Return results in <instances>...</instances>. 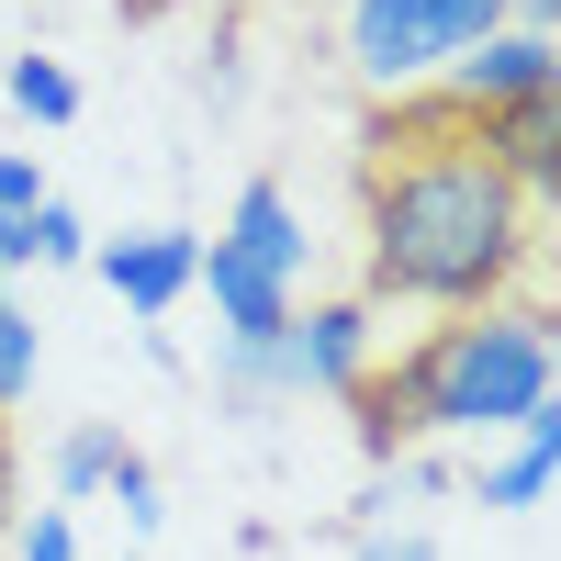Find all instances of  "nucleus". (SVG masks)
Listing matches in <instances>:
<instances>
[{
  "label": "nucleus",
  "mask_w": 561,
  "mask_h": 561,
  "mask_svg": "<svg viewBox=\"0 0 561 561\" xmlns=\"http://www.w3.org/2000/svg\"><path fill=\"white\" fill-rule=\"evenodd\" d=\"M90 270L113 280V304L124 314H169V304H192V270H203V237L192 225H135V237H90Z\"/></svg>",
  "instance_id": "nucleus-6"
},
{
  "label": "nucleus",
  "mask_w": 561,
  "mask_h": 561,
  "mask_svg": "<svg viewBox=\"0 0 561 561\" xmlns=\"http://www.w3.org/2000/svg\"><path fill=\"white\" fill-rule=\"evenodd\" d=\"M539 237H550V203L483 158L472 113H449L438 90L370 113V147H359V280H370L359 304L370 314L517 304V280L539 270Z\"/></svg>",
  "instance_id": "nucleus-1"
},
{
  "label": "nucleus",
  "mask_w": 561,
  "mask_h": 561,
  "mask_svg": "<svg viewBox=\"0 0 561 561\" xmlns=\"http://www.w3.org/2000/svg\"><path fill=\"white\" fill-rule=\"evenodd\" d=\"M0 528H12V427H0Z\"/></svg>",
  "instance_id": "nucleus-22"
},
{
  "label": "nucleus",
  "mask_w": 561,
  "mask_h": 561,
  "mask_svg": "<svg viewBox=\"0 0 561 561\" xmlns=\"http://www.w3.org/2000/svg\"><path fill=\"white\" fill-rule=\"evenodd\" d=\"M393 370L415 393V438H517L561 415V359H550L539 304L438 314L415 348H393Z\"/></svg>",
  "instance_id": "nucleus-2"
},
{
  "label": "nucleus",
  "mask_w": 561,
  "mask_h": 561,
  "mask_svg": "<svg viewBox=\"0 0 561 561\" xmlns=\"http://www.w3.org/2000/svg\"><path fill=\"white\" fill-rule=\"evenodd\" d=\"M359 561H438L427 528H359Z\"/></svg>",
  "instance_id": "nucleus-20"
},
{
  "label": "nucleus",
  "mask_w": 561,
  "mask_h": 561,
  "mask_svg": "<svg viewBox=\"0 0 561 561\" xmlns=\"http://www.w3.org/2000/svg\"><path fill=\"white\" fill-rule=\"evenodd\" d=\"M34 370H45V337H34V314L0 293V415H12L23 393H34Z\"/></svg>",
  "instance_id": "nucleus-15"
},
{
  "label": "nucleus",
  "mask_w": 561,
  "mask_h": 561,
  "mask_svg": "<svg viewBox=\"0 0 561 561\" xmlns=\"http://www.w3.org/2000/svg\"><path fill=\"white\" fill-rule=\"evenodd\" d=\"M12 550L23 561H79V517L68 505H34V517H12Z\"/></svg>",
  "instance_id": "nucleus-18"
},
{
  "label": "nucleus",
  "mask_w": 561,
  "mask_h": 561,
  "mask_svg": "<svg viewBox=\"0 0 561 561\" xmlns=\"http://www.w3.org/2000/svg\"><path fill=\"white\" fill-rule=\"evenodd\" d=\"M550 460H561V415H550V427H517L505 449L472 460V505H483V517H528V505L550 494Z\"/></svg>",
  "instance_id": "nucleus-9"
},
{
  "label": "nucleus",
  "mask_w": 561,
  "mask_h": 561,
  "mask_svg": "<svg viewBox=\"0 0 561 561\" xmlns=\"http://www.w3.org/2000/svg\"><path fill=\"white\" fill-rule=\"evenodd\" d=\"M124 12H135V23H158V12H169V0H124Z\"/></svg>",
  "instance_id": "nucleus-23"
},
{
  "label": "nucleus",
  "mask_w": 561,
  "mask_h": 561,
  "mask_svg": "<svg viewBox=\"0 0 561 561\" xmlns=\"http://www.w3.org/2000/svg\"><path fill=\"white\" fill-rule=\"evenodd\" d=\"M113 460H124V427H68L57 438V505H102V483H113Z\"/></svg>",
  "instance_id": "nucleus-14"
},
{
  "label": "nucleus",
  "mask_w": 561,
  "mask_h": 561,
  "mask_svg": "<svg viewBox=\"0 0 561 561\" xmlns=\"http://www.w3.org/2000/svg\"><path fill=\"white\" fill-rule=\"evenodd\" d=\"M214 404L237 415V427H259L270 404H293V382H280V348H225V359H214Z\"/></svg>",
  "instance_id": "nucleus-13"
},
{
  "label": "nucleus",
  "mask_w": 561,
  "mask_h": 561,
  "mask_svg": "<svg viewBox=\"0 0 561 561\" xmlns=\"http://www.w3.org/2000/svg\"><path fill=\"white\" fill-rule=\"evenodd\" d=\"M438 102L472 113V124H483V113H517V102H561V34H528V23L483 34L472 57L438 79Z\"/></svg>",
  "instance_id": "nucleus-5"
},
{
  "label": "nucleus",
  "mask_w": 561,
  "mask_h": 561,
  "mask_svg": "<svg viewBox=\"0 0 561 561\" xmlns=\"http://www.w3.org/2000/svg\"><path fill=\"white\" fill-rule=\"evenodd\" d=\"M348 438H359L370 472H393L404 449H427V438H415V393H404V370H393V359H370V382L348 393Z\"/></svg>",
  "instance_id": "nucleus-11"
},
{
  "label": "nucleus",
  "mask_w": 561,
  "mask_h": 561,
  "mask_svg": "<svg viewBox=\"0 0 561 561\" xmlns=\"http://www.w3.org/2000/svg\"><path fill=\"white\" fill-rule=\"evenodd\" d=\"M12 270H34V237H23V214H0V280Z\"/></svg>",
  "instance_id": "nucleus-21"
},
{
  "label": "nucleus",
  "mask_w": 561,
  "mask_h": 561,
  "mask_svg": "<svg viewBox=\"0 0 561 561\" xmlns=\"http://www.w3.org/2000/svg\"><path fill=\"white\" fill-rule=\"evenodd\" d=\"M124 561H135V550H124Z\"/></svg>",
  "instance_id": "nucleus-24"
},
{
  "label": "nucleus",
  "mask_w": 561,
  "mask_h": 561,
  "mask_svg": "<svg viewBox=\"0 0 561 561\" xmlns=\"http://www.w3.org/2000/svg\"><path fill=\"white\" fill-rule=\"evenodd\" d=\"M192 293L214 304V325H225V348H270L280 325H293V304H304V293H280L270 270H248V259L225 248V237H203V270H192Z\"/></svg>",
  "instance_id": "nucleus-7"
},
{
  "label": "nucleus",
  "mask_w": 561,
  "mask_h": 561,
  "mask_svg": "<svg viewBox=\"0 0 561 561\" xmlns=\"http://www.w3.org/2000/svg\"><path fill=\"white\" fill-rule=\"evenodd\" d=\"M0 90H12V113L23 124H79V79H68V57H0Z\"/></svg>",
  "instance_id": "nucleus-12"
},
{
  "label": "nucleus",
  "mask_w": 561,
  "mask_h": 561,
  "mask_svg": "<svg viewBox=\"0 0 561 561\" xmlns=\"http://www.w3.org/2000/svg\"><path fill=\"white\" fill-rule=\"evenodd\" d=\"M505 23H517V0H348L337 45H348V79L370 102H415Z\"/></svg>",
  "instance_id": "nucleus-3"
},
{
  "label": "nucleus",
  "mask_w": 561,
  "mask_h": 561,
  "mask_svg": "<svg viewBox=\"0 0 561 561\" xmlns=\"http://www.w3.org/2000/svg\"><path fill=\"white\" fill-rule=\"evenodd\" d=\"M23 237H34V270H79V259H90V225H79V203H57V192L23 214Z\"/></svg>",
  "instance_id": "nucleus-16"
},
{
  "label": "nucleus",
  "mask_w": 561,
  "mask_h": 561,
  "mask_svg": "<svg viewBox=\"0 0 561 561\" xmlns=\"http://www.w3.org/2000/svg\"><path fill=\"white\" fill-rule=\"evenodd\" d=\"M483 158L517 180V192L550 203V180H561V102H517V113H483Z\"/></svg>",
  "instance_id": "nucleus-10"
},
{
  "label": "nucleus",
  "mask_w": 561,
  "mask_h": 561,
  "mask_svg": "<svg viewBox=\"0 0 561 561\" xmlns=\"http://www.w3.org/2000/svg\"><path fill=\"white\" fill-rule=\"evenodd\" d=\"M225 248H237L248 270H270L280 293H304V270H314V237H304V203L280 192V180H248L237 214H225Z\"/></svg>",
  "instance_id": "nucleus-8"
},
{
  "label": "nucleus",
  "mask_w": 561,
  "mask_h": 561,
  "mask_svg": "<svg viewBox=\"0 0 561 561\" xmlns=\"http://www.w3.org/2000/svg\"><path fill=\"white\" fill-rule=\"evenodd\" d=\"M45 203V169H34V147H0V214H34Z\"/></svg>",
  "instance_id": "nucleus-19"
},
{
  "label": "nucleus",
  "mask_w": 561,
  "mask_h": 561,
  "mask_svg": "<svg viewBox=\"0 0 561 561\" xmlns=\"http://www.w3.org/2000/svg\"><path fill=\"white\" fill-rule=\"evenodd\" d=\"M280 382L293 393H359L370 382V359H382V314H370L359 293H337V304H293V325H280Z\"/></svg>",
  "instance_id": "nucleus-4"
},
{
  "label": "nucleus",
  "mask_w": 561,
  "mask_h": 561,
  "mask_svg": "<svg viewBox=\"0 0 561 561\" xmlns=\"http://www.w3.org/2000/svg\"><path fill=\"white\" fill-rule=\"evenodd\" d=\"M102 505H124V539H135V550H147V539H158V517H169V505H158V472H147V460H135V449L113 460Z\"/></svg>",
  "instance_id": "nucleus-17"
}]
</instances>
